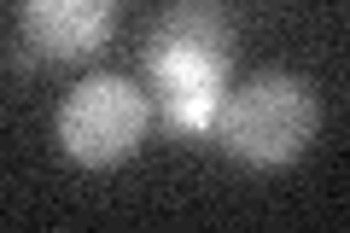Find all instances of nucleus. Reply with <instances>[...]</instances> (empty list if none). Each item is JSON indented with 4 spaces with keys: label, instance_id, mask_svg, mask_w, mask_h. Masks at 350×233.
Instances as JSON below:
<instances>
[{
    "label": "nucleus",
    "instance_id": "20e7f679",
    "mask_svg": "<svg viewBox=\"0 0 350 233\" xmlns=\"http://www.w3.org/2000/svg\"><path fill=\"white\" fill-rule=\"evenodd\" d=\"M24 36L41 59H94L117 29V0H24Z\"/></svg>",
    "mask_w": 350,
    "mask_h": 233
},
{
    "label": "nucleus",
    "instance_id": "f257e3e1",
    "mask_svg": "<svg viewBox=\"0 0 350 233\" xmlns=\"http://www.w3.org/2000/svg\"><path fill=\"white\" fill-rule=\"evenodd\" d=\"M228 70H234V29L216 6L187 0L152 24L146 36V87L163 111V128L181 140L216 135L228 99Z\"/></svg>",
    "mask_w": 350,
    "mask_h": 233
},
{
    "label": "nucleus",
    "instance_id": "f03ea898",
    "mask_svg": "<svg viewBox=\"0 0 350 233\" xmlns=\"http://www.w3.org/2000/svg\"><path fill=\"white\" fill-rule=\"evenodd\" d=\"M315 123H321L315 87L292 70H262L222 99L216 146L245 169H286L315 140Z\"/></svg>",
    "mask_w": 350,
    "mask_h": 233
},
{
    "label": "nucleus",
    "instance_id": "7ed1b4c3",
    "mask_svg": "<svg viewBox=\"0 0 350 233\" xmlns=\"http://www.w3.org/2000/svg\"><path fill=\"white\" fill-rule=\"evenodd\" d=\"M152 128V94H140L129 76L94 70L64 94L59 105V146L82 169H117L140 152Z\"/></svg>",
    "mask_w": 350,
    "mask_h": 233
}]
</instances>
